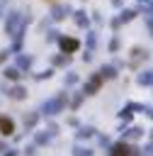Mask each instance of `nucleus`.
<instances>
[{
  "label": "nucleus",
  "mask_w": 153,
  "mask_h": 156,
  "mask_svg": "<svg viewBox=\"0 0 153 156\" xmlns=\"http://www.w3.org/2000/svg\"><path fill=\"white\" fill-rule=\"evenodd\" d=\"M61 46H63V51H75V49H78V41H75V39H63Z\"/></svg>",
  "instance_id": "f03ea898"
},
{
  "label": "nucleus",
  "mask_w": 153,
  "mask_h": 156,
  "mask_svg": "<svg viewBox=\"0 0 153 156\" xmlns=\"http://www.w3.org/2000/svg\"><path fill=\"white\" fill-rule=\"evenodd\" d=\"M112 156H126V146H121V144H117V146L112 149Z\"/></svg>",
  "instance_id": "7ed1b4c3"
},
{
  "label": "nucleus",
  "mask_w": 153,
  "mask_h": 156,
  "mask_svg": "<svg viewBox=\"0 0 153 156\" xmlns=\"http://www.w3.org/2000/svg\"><path fill=\"white\" fill-rule=\"evenodd\" d=\"M12 129H15V124H12L10 119L0 117V132H2V134H12Z\"/></svg>",
  "instance_id": "f257e3e1"
}]
</instances>
